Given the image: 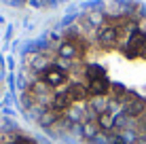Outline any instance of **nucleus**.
Returning a JSON list of instances; mask_svg holds the SVG:
<instances>
[{
  "label": "nucleus",
  "mask_w": 146,
  "mask_h": 144,
  "mask_svg": "<svg viewBox=\"0 0 146 144\" xmlns=\"http://www.w3.org/2000/svg\"><path fill=\"white\" fill-rule=\"evenodd\" d=\"M21 106L80 144H146V15L106 4L26 55Z\"/></svg>",
  "instance_id": "obj_1"
},
{
  "label": "nucleus",
  "mask_w": 146,
  "mask_h": 144,
  "mask_svg": "<svg viewBox=\"0 0 146 144\" xmlns=\"http://www.w3.org/2000/svg\"><path fill=\"white\" fill-rule=\"evenodd\" d=\"M0 144H44V142L34 138V136H30L28 131L15 127V129L0 131Z\"/></svg>",
  "instance_id": "obj_2"
},
{
  "label": "nucleus",
  "mask_w": 146,
  "mask_h": 144,
  "mask_svg": "<svg viewBox=\"0 0 146 144\" xmlns=\"http://www.w3.org/2000/svg\"><path fill=\"white\" fill-rule=\"evenodd\" d=\"M4 89V70H2V62H0V93Z\"/></svg>",
  "instance_id": "obj_3"
}]
</instances>
